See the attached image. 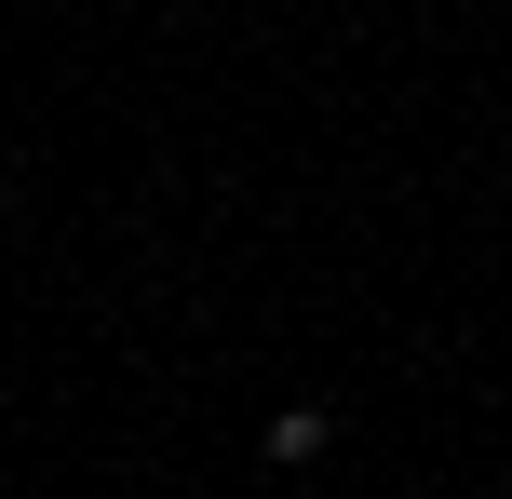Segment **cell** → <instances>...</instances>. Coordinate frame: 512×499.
Returning <instances> with one entry per match:
<instances>
[{"instance_id":"1","label":"cell","mask_w":512,"mask_h":499,"mask_svg":"<svg viewBox=\"0 0 512 499\" xmlns=\"http://www.w3.org/2000/svg\"><path fill=\"white\" fill-rule=\"evenodd\" d=\"M270 459H283V473H297V459H324V405H283V419H270Z\"/></svg>"}]
</instances>
